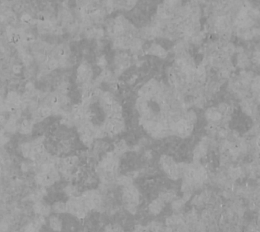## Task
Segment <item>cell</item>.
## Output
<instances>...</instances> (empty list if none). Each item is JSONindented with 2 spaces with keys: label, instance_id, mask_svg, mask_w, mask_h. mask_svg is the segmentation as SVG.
<instances>
[{
  "label": "cell",
  "instance_id": "8992f818",
  "mask_svg": "<svg viewBox=\"0 0 260 232\" xmlns=\"http://www.w3.org/2000/svg\"><path fill=\"white\" fill-rule=\"evenodd\" d=\"M186 202L187 201H185L183 198H182V199L174 200L172 202V208L175 211H179L183 208V206H185Z\"/></svg>",
  "mask_w": 260,
  "mask_h": 232
},
{
  "label": "cell",
  "instance_id": "9a60e30c",
  "mask_svg": "<svg viewBox=\"0 0 260 232\" xmlns=\"http://www.w3.org/2000/svg\"><path fill=\"white\" fill-rule=\"evenodd\" d=\"M25 87H26V88H27L28 91H32L33 90V85L32 82H28L27 85H26Z\"/></svg>",
  "mask_w": 260,
  "mask_h": 232
},
{
  "label": "cell",
  "instance_id": "6da1fadb",
  "mask_svg": "<svg viewBox=\"0 0 260 232\" xmlns=\"http://www.w3.org/2000/svg\"><path fill=\"white\" fill-rule=\"evenodd\" d=\"M123 204L125 208L131 214H135L140 204L139 191L133 185L125 186L121 195Z\"/></svg>",
  "mask_w": 260,
  "mask_h": 232
},
{
  "label": "cell",
  "instance_id": "30bf717a",
  "mask_svg": "<svg viewBox=\"0 0 260 232\" xmlns=\"http://www.w3.org/2000/svg\"><path fill=\"white\" fill-rule=\"evenodd\" d=\"M58 65V61H56L55 59H52V60L49 61V64H48V67H49V69H55L57 68Z\"/></svg>",
  "mask_w": 260,
  "mask_h": 232
},
{
  "label": "cell",
  "instance_id": "ba28073f",
  "mask_svg": "<svg viewBox=\"0 0 260 232\" xmlns=\"http://www.w3.org/2000/svg\"><path fill=\"white\" fill-rule=\"evenodd\" d=\"M228 108H229V107H228V104H226L225 103H222V104L219 105L217 111L220 114L221 113H225V112H227Z\"/></svg>",
  "mask_w": 260,
  "mask_h": 232
},
{
  "label": "cell",
  "instance_id": "7c38bea8",
  "mask_svg": "<svg viewBox=\"0 0 260 232\" xmlns=\"http://www.w3.org/2000/svg\"><path fill=\"white\" fill-rule=\"evenodd\" d=\"M202 59H203V55H202V54L199 53V54H197L196 56H195V61L197 63H199L202 61Z\"/></svg>",
  "mask_w": 260,
  "mask_h": 232
},
{
  "label": "cell",
  "instance_id": "9c48e42d",
  "mask_svg": "<svg viewBox=\"0 0 260 232\" xmlns=\"http://www.w3.org/2000/svg\"><path fill=\"white\" fill-rule=\"evenodd\" d=\"M41 115L45 117H48L51 115L52 112V109L49 107H45L41 110Z\"/></svg>",
  "mask_w": 260,
  "mask_h": 232
},
{
  "label": "cell",
  "instance_id": "3957f363",
  "mask_svg": "<svg viewBox=\"0 0 260 232\" xmlns=\"http://www.w3.org/2000/svg\"><path fill=\"white\" fill-rule=\"evenodd\" d=\"M33 210L35 213L41 215V216H46L51 212V207L46 202H38L33 205Z\"/></svg>",
  "mask_w": 260,
  "mask_h": 232
},
{
  "label": "cell",
  "instance_id": "5bb4252c",
  "mask_svg": "<svg viewBox=\"0 0 260 232\" xmlns=\"http://www.w3.org/2000/svg\"><path fill=\"white\" fill-rule=\"evenodd\" d=\"M13 71L16 74H19L21 72V67L19 66H14L13 67Z\"/></svg>",
  "mask_w": 260,
  "mask_h": 232
},
{
  "label": "cell",
  "instance_id": "8fae6325",
  "mask_svg": "<svg viewBox=\"0 0 260 232\" xmlns=\"http://www.w3.org/2000/svg\"><path fill=\"white\" fill-rule=\"evenodd\" d=\"M196 73L197 76H201L202 74H205V68L204 66H200L197 69Z\"/></svg>",
  "mask_w": 260,
  "mask_h": 232
},
{
  "label": "cell",
  "instance_id": "277c9868",
  "mask_svg": "<svg viewBox=\"0 0 260 232\" xmlns=\"http://www.w3.org/2000/svg\"><path fill=\"white\" fill-rule=\"evenodd\" d=\"M49 225L55 231H60L63 228V222L59 217L51 216L49 218Z\"/></svg>",
  "mask_w": 260,
  "mask_h": 232
},
{
  "label": "cell",
  "instance_id": "5b68a950",
  "mask_svg": "<svg viewBox=\"0 0 260 232\" xmlns=\"http://www.w3.org/2000/svg\"><path fill=\"white\" fill-rule=\"evenodd\" d=\"M52 210L57 213H63L67 210V204L62 201H57L52 205Z\"/></svg>",
  "mask_w": 260,
  "mask_h": 232
},
{
  "label": "cell",
  "instance_id": "4fadbf2b",
  "mask_svg": "<svg viewBox=\"0 0 260 232\" xmlns=\"http://www.w3.org/2000/svg\"><path fill=\"white\" fill-rule=\"evenodd\" d=\"M219 135L220 136V137H221V138H225V137H227V136H228V131H226L225 130H224V129H223V130H221L220 131H219Z\"/></svg>",
  "mask_w": 260,
  "mask_h": 232
},
{
  "label": "cell",
  "instance_id": "7a4b0ae2",
  "mask_svg": "<svg viewBox=\"0 0 260 232\" xmlns=\"http://www.w3.org/2000/svg\"><path fill=\"white\" fill-rule=\"evenodd\" d=\"M166 203L160 197L156 198L152 201L149 205V212L153 215H158L163 211Z\"/></svg>",
  "mask_w": 260,
  "mask_h": 232
},
{
  "label": "cell",
  "instance_id": "52a82bcc",
  "mask_svg": "<svg viewBox=\"0 0 260 232\" xmlns=\"http://www.w3.org/2000/svg\"><path fill=\"white\" fill-rule=\"evenodd\" d=\"M119 183L121 185H123L124 186H127L132 185V178H130V177L128 176H121L120 178H119Z\"/></svg>",
  "mask_w": 260,
  "mask_h": 232
}]
</instances>
